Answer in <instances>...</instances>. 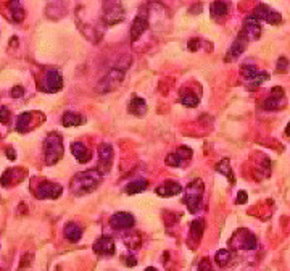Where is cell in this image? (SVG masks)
Returning <instances> with one entry per match:
<instances>
[{"instance_id": "27", "label": "cell", "mask_w": 290, "mask_h": 271, "mask_svg": "<svg viewBox=\"0 0 290 271\" xmlns=\"http://www.w3.org/2000/svg\"><path fill=\"white\" fill-rule=\"evenodd\" d=\"M64 237L68 239L69 242H77L82 237V229L77 223L69 221L66 226H64Z\"/></svg>"}, {"instance_id": "2", "label": "cell", "mask_w": 290, "mask_h": 271, "mask_svg": "<svg viewBox=\"0 0 290 271\" xmlns=\"http://www.w3.org/2000/svg\"><path fill=\"white\" fill-rule=\"evenodd\" d=\"M64 153L63 139L58 133H50L44 140V160L47 165H55Z\"/></svg>"}, {"instance_id": "32", "label": "cell", "mask_w": 290, "mask_h": 271, "mask_svg": "<svg viewBox=\"0 0 290 271\" xmlns=\"http://www.w3.org/2000/svg\"><path fill=\"white\" fill-rule=\"evenodd\" d=\"M216 171L224 174V176H228L229 181H231V184H234V174H232V170L229 166V160L228 158H224V160L219 161V163L216 165Z\"/></svg>"}, {"instance_id": "15", "label": "cell", "mask_w": 290, "mask_h": 271, "mask_svg": "<svg viewBox=\"0 0 290 271\" xmlns=\"http://www.w3.org/2000/svg\"><path fill=\"white\" fill-rule=\"evenodd\" d=\"M135 223L134 216L127 211H118L110 218V226L116 231H124V229H131Z\"/></svg>"}, {"instance_id": "18", "label": "cell", "mask_w": 290, "mask_h": 271, "mask_svg": "<svg viewBox=\"0 0 290 271\" xmlns=\"http://www.w3.org/2000/svg\"><path fill=\"white\" fill-rule=\"evenodd\" d=\"M26 176V170L23 168H10V170H6L2 178H0V183H2L3 187H10L13 184H18L21 183Z\"/></svg>"}, {"instance_id": "26", "label": "cell", "mask_w": 290, "mask_h": 271, "mask_svg": "<svg viewBox=\"0 0 290 271\" xmlns=\"http://www.w3.org/2000/svg\"><path fill=\"white\" fill-rule=\"evenodd\" d=\"M203 229H205V221L202 218L195 219V221H192L190 224V236H189V241L193 242V244H198L200 239H202V234H203Z\"/></svg>"}, {"instance_id": "41", "label": "cell", "mask_w": 290, "mask_h": 271, "mask_svg": "<svg viewBox=\"0 0 290 271\" xmlns=\"http://www.w3.org/2000/svg\"><path fill=\"white\" fill-rule=\"evenodd\" d=\"M286 134H287V136H290V123L286 126Z\"/></svg>"}, {"instance_id": "5", "label": "cell", "mask_w": 290, "mask_h": 271, "mask_svg": "<svg viewBox=\"0 0 290 271\" xmlns=\"http://www.w3.org/2000/svg\"><path fill=\"white\" fill-rule=\"evenodd\" d=\"M231 247L235 250H255L258 247V239L248 229H238L231 239Z\"/></svg>"}, {"instance_id": "19", "label": "cell", "mask_w": 290, "mask_h": 271, "mask_svg": "<svg viewBox=\"0 0 290 271\" xmlns=\"http://www.w3.org/2000/svg\"><path fill=\"white\" fill-rule=\"evenodd\" d=\"M247 44H248V39H247V36H245L243 32L240 31V32H238L237 39L234 41V44L231 45V49H229V52H228V57H226V60H234V58L240 57V55L243 54L245 47H247Z\"/></svg>"}, {"instance_id": "4", "label": "cell", "mask_w": 290, "mask_h": 271, "mask_svg": "<svg viewBox=\"0 0 290 271\" xmlns=\"http://www.w3.org/2000/svg\"><path fill=\"white\" fill-rule=\"evenodd\" d=\"M126 11L124 6L118 2H103L102 3V19L105 26H115L124 21Z\"/></svg>"}, {"instance_id": "40", "label": "cell", "mask_w": 290, "mask_h": 271, "mask_svg": "<svg viewBox=\"0 0 290 271\" xmlns=\"http://www.w3.org/2000/svg\"><path fill=\"white\" fill-rule=\"evenodd\" d=\"M126 265H127V267H135V265H137V260H135L134 257H127Z\"/></svg>"}, {"instance_id": "16", "label": "cell", "mask_w": 290, "mask_h": 271, "mask_svg": "<svg viewBox=\"0 0 290 271\" xmlns=\"http://www.w3.org/2000/svg\"><path fill=\"white\" fill-rule=\"evenodd\" d=\"M94 252L102 257H112L115 254V241L110 236H102L94 244Z\"/></svg>"}, {"instance_id": "7", "label": "cell", "mask_w": 290, "mask_h": 271, "mask_svg": "<svg viewBox=\"0 0 290 271\" xmlns=\"http://www.w3.org/2000/svg\"><path fill=\"white\" fill-rule=\"evenodd\" d=\"M39 87H41V90H44V92H47V94L58 92V90L63 87V76H61V73L58 69H55V68L45 69V73L42 76Z\"/></svg>"}, {"instance_id": "3", "label": "cell", "mask_w": 290, "mask_h": 271, "mask_svg": "<svg viewBox=\"0 0 290 271\" xmlns=\"http://www.w3.org/2000/svg\"><path fill=\"white\" fill-rule=\"evenodd\" d=\"M203 191H205V184L200 178L192 179L187 184L184 192V202L190 213H197V210H200V205H202V200H203Z\"/></svg>"}, {"instance_id": "42", "label": "cell", "mask_w": 290, "mask_h": 271, "mask_svg": "<svg viewBox=\"0 0 290 271\" xmlns=\"http://www.w3.org/2000/svg\"><path fill=\"white\" fill-rule=\"evenodd\" d=\"M145 271H158V270L153 268V267H148V268H145Z\"/></svg>"}, {"instance_id": "9", "label": "cell", "mask_w": 290, "mask_h": 271, "mask_svg": "<svg viewBox=\"0 0 290 271\" xmlns=\"http://www.w3.org/2000/svg\"><path fill=\"white\" fill-rule=\"evenodd\" d=\"M148 23H150V15H148V8L147 6H140L137 15H135L134 21H132V28H131V41H137V39L144 34L145 29L148 28Z\"/></svg>"}, {"instance_id": "28", "label": "cell", "mask_w": 290, "mask_h": 271, "mask_svg": "<svg viewBox=\"0 0 290 271\" xmlns=\"http://www.w3.org/2000/svg\"><path fill=\"white\" fill-rule=\"evenodd\" d=\"M180 102H182L185 107H197L200 102V97L198 94H195V90L184 87L180 90Z\"/></svg>"}, {"instance_id": "34", "label": "cell", "mask_w": 290, "mask_h": 271, "mask_svg": "<svg viewBox=\"0 0 290 271\" xmlns=\"http://www.w3.org/2000/svg\"><path fill=\"white\" fill-rule=\"evenodd\" d=\"M277 73H287L289 69V60L286 57H281L279 60H277Z\"/></svg>"}, {"instance_id": "21", "label": "cell", "mask_w": 290, "mask_h": 271, "mask_svg": "<svg viewBox=\"0 0 290 271\" xmlns=\"http://www.w3.org/2000/svg\"><path fill=\"white\" fill-rule=\"evenodd\" d=\"M36 115H37L36 112H24V113L19 115L16 118V125H15L16 131L18 133H28L29 129L34 126V116Z\"/></svg>"}, {"instance_id": "10", "label": "cell", "mask_w": 290, "mask_h": 271, "mask_svg": "<svg viewBox=\"0 0 290 271\" xmlns=\"http://www.w3.org/2000/svg\"><path fill=\"white\" fill-rule=\"evenodd\" d=\"M99 163H97V171H99L102 176L103 174H107L110 170H112V165H113V147L112 144H107V142H103V144L99 145Z\"/></svg>"}, {"instance_id": "39", "label": "cell", "mask_w": 290, "mask_h": 271, "mask_svg": "<svg viewBox=\"0 0 290 271\" xmlns=\"http://www.w3.org/2000/svg\"><path fill=\"white\" fill-rule=\"evenodd\" d=\"M6 155H8V158L10 160H15L16 158V153H15V150L10 147V148H6Z\"/></svg>"}, {"instance_id": "33", "label": "cell", "mask_w": 290, "mask_h": 271, "mask_svg": "<svg viewBox=\"0 0 290 271\" xmlns=\"http://www.w3.org/2000/svg\"><path fill=\"white\" fill-rule=\"evenodd\" d=\"M140 242H142V239H140L139 232H127V234L124 236V244L129 249H139Z\"/></svg>"}, {"instance_id": "30", "label": "cell", "mask_w": 290, "mask_h": 271, "mask_svg": "<svg viewBox=\"0 0 290 271\" xmlns=\"http://www.w3.org/2000/svg\"><path fill=\"white\" fill-rule=\"evenodd\" d=\"M8 10H10V15H11V19L15 23H21L23 19H24V8H23V5L19 3V2H10L8 3Z\"/></svg>"}, {"instance_id": "37", "label": "cell", "mask_w": 290, "mask_h": 271, "mask_svg": "<svg viewBox=\"0 0 290 271\" xmlns=\"http://www.w3.org/2000/svg\"><path fill=\"white\" fill-rule=\"evenodd\" d=\"M237 196H238V197L235 199V202H237V203H245V202H247V199H248V197H247V192H245V191H240V192L237 194Z\"/></svg>"}, {"instance_id": "13", "label": "cell", "mask_w": 290, "mask_h": 271, "mask_svg": "<svg viewBox=\"0 0 290 271\" xmlns=\"http://www.w3.org/2000/svg\"><path fill=\"white\" fill-rule=\"evenodd\" d=\"M286 94H284V89L282 87H274L271 90V94L266 100L263 102V108L264 110H269V112H273V110H281L286 107Z\"/></svg>"}, {"instance_id": "36", "label": "cell", "mask_w": 290, "mask_h": 271, "mask_svg": "<svg viewBox=\"0 0 290 271\" xmlns=\"http://www.w3.org/2000/svg\"><path fill=\"white\" fill-rule=\"evenodd\" d=\"M10 95L13 97V99H19V97H23V95H24V89H23L21 86H15V87L11 89Z\"/></svg>"}, {"instance_id": "12", "label": "cell", "mask_w": 290, "mask_h": 271, "mask_svg": "<svg viewBox=\"0 0 290 271\" xmlns=\"http://www.w3.org/2000/svg\"><path fill=\"white\" fill-rule=\"evenodd\" d=\"M251 16L256 18L258 21H266L269 24H279L282 21V16L279 11L273 10L271 6L264 5V3H260L256 5V8L251 13Z\"/></svg>"}, {"instance_id": "6", "label": "cell", "mask_w": 290, "mask_h": 271, "mask_svg": "<svg viewBox=\"0 0 290 271\" xmlns=\"http://www.w3.org/2000/svg\"><path fill=\"white\" fill-rule=\"evenodd\" d=\"M122 79H124V69L113 67V68H110L108 73L102 77L99 84H97V90H99L100 94L110 92V90L118 87L122 82Z\"/></svg>"}, {"instance_id": "11", "label": "cell", "mask_w": 290, "mask_h": 271, "mask_svg": "<svg viewBox=\"0 0 290 271\" xmlns=\"http://www.w3.org/2000/svg\"><path fill=\"white\" fill-rule=\"evenodd\" d=\"M63 192V187L57 183H52V181H41V183L37 184L36 187V197L41 199V200H45V199H58L61 196Z\"/></svg>"}, {"instance_id": "29", "label": "cell", "mask_w": 290, "mask_h": 271, "mask_svg": "<svg viewBox=\"0 0 290 271\" xmlns=\"http://www.w3.org/2000/svg\"><path fill=\"white\" fill-rule=\"evenodd\" d=\"M147 186H148L147 179H134L126 186V194H129V196H135V194H140L142 191H145Z\"/></svg>"}, {"instance_id": "24", "label": "cell", "mask_w": 290, "mask_h": 271, "mask_svg": "<svg viewBox=\"0 0 290 271\" xmlns=\"http://www.w3.org/2000/svg\"><path fill=\"white\" fill-rule=\"evenodd\" d=\"M129 113L142 118L147 113V102L142 97H132V100L129 102Z\"/></svg>"}, {"instance_id": "1", "label": "cell", "mask_w": 290, "mask_h": 271, "mask_svg": "<svg viewBox=\"0 0 290 271\" xmlns=\"http://www.w3.org/2000/svg\"><path fill=\"white\" fill-rule=\"evenodd\" d=\"M102 183V174L97 171V168L94 170H86L74 174V178L71 179V192L74 196H87V194L94 192L97 187Z\"/></svg>"}, {"instance_id": "35", "label": "cell", "mask_w": 290, "mask_h": 271, "mask_svg": "<svg viewBox=\"0 0 290 271\" xmlns=\"http://www.w3.org/2000/svg\"><path fill=\"white\" fill-rule=\"evenodd\" d=\"M8 121H10V110L6 107H2V108H0V123L6 125Z\"/></svg>"}, {"instance_id": "23", "label": "cell", "mask_w": 290, "mask_h": 271, "mask_svg": "<svg viewBox=\"0 0 290 271\" xmlns=\"http://www.w3.org/2000/svg\"><path fill=\"white\" fill-rule=\"evenodd\" d=\"M229 13V3L228 2H213L210 5V15L216 21H221L223 18Z\"/></svg>"}, {"instance_id": "14", "label": "cell", "mask_w": 290, "mask_h": 271, "mask_svg": "<svg viewBox=\"0 0 290 271\" xmlns=\"http://www.w3.org/2000/svg\"><path fill=\"white\" fill-rule=\"evenodd\" d=\"M193 152L189 147H179L174 153H170L165 158V163L168 166H184L185 163H189L192 158Z\"/></svg>"}, {"instance_id": "38", "label": "cell", "mask_w": 290, "mask_h": 271, "mask_svg": "<svg viewBox=\"0 0 290 271\" xmlns=\"http://www.w3.org/2000/svg\"><path fill=\"white\" fill-rule=\"evenodd\" d=\"M200 47V39H190L189 41V49L190 50H198Z\"/></svg>"}, {"instance_id": "25", "label": "cell", "mask_w": 290, "mask_h": 271, "mask_svg": "<svg viewBox=\"0 0 290 271\" xmlns=\"http://www.w3.org/2000/svg\"><path fill=\"white\" fill-rule=\"evenodd\" d=\"M86 123V118H84L82 115L79 113H74V112H66L63 115L61 118V125L64 128H71V126H81Z\"/></svg>"}, {"instance_id": "20", "label": "cell", "mask_w": 290, "mask_h": 271, "mask_svg": "<svg viewBox=\"0 0 290 271\" xmlns=\"http://www.w3.org/2000/svg\"><path fill=\"white\" fill-rule=\"evenodd\" d=\"M157 196L160 197H173V196H177V194L182 192V186L176 181H166L161 186L157 187Z\"/></svg>"}, {"instance_id": "8", "label": "cell", "mask_w": 290, "mask_h": 271, "mask_svg": "<svg viewBox=\"0 0 290 271\" xmlns=\"http://www.w3.org/2000/svg\"><path fill=\"white\" fill-rule=\"evenodd\" d=\"M240 73H242L243 79L247 81V84H248V86H251V87L260 86V84H263L264 81L269 79V73H266V71L256 69L253 65H247V63L242 65Z\"/></svg>"}, {"instance_id": "31", "label": "cell", "mask_w": 290, "mask_h": 271, "mask_svg": "<svg viewBox=\"0 0 290 271\" xmlns=\"http://www.w3.org/2000/svg\"><path fill=\"white\" fill-rule=\"evenodd\" d=\"M232 260V254H231V250L228 249H221V250H218L216 252V255H215V262L219 265V267H228V265L231 263Z\"/></svg>"}, {"instance_id": "17", "label": "cell", "mask_w": 290, "mask_h": 271, "mask_svg": "<svg viewBox=\"0 0 290 271\" xmlns=\"http://www.w3.org/2000/svg\"><path fill=\"white\" fill-rule=\"evenodd\" d=\"M242 32L245 36H247L248 41H258L260 36H261V24H260V21L250 15L247 19H245Z\"/></svg>"}, {"instance_id": "22", "label": "cell", "mask_w": 290, "mask_h": 271, "mask_svg": "<svg viewBox=\"0 0 290 271\" xmlns=\"http://www.w3.org/2000/svg\"><path fill=\"white\" fill-rule=\"evenodd\" d=\"M71 152H73V155L79 163H87V161H90V158H92V153H90V150L82 144V142H73V144H71Z\"/></svg>"}]
</instances>
